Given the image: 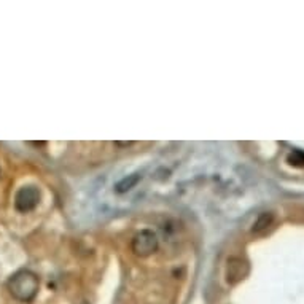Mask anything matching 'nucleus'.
<instances>
[{"label":"nucleus","instance_id":"f03ea898","mask_svg":"<svg viewBox=\"0 0 304 304\" xmlns=\"http://www.w3.org/2000/svg\"><path fill=\"white\" fill-rule=\"evenodd\" d=\"M39 202H40V191L39 188L32 185L23 187L15 196V207L20 212H23V214L34 210L39 206Z\"/></svg>","mask_w":304,"mask_h":304},{"label":"nucleus","instance_id":"0eeeda50","mask_svg":"<svg viewBox=\"0 0 304 304\" xmlns=\"http://www.w3.org/2000/svg\"><path fill=\"white\" fill-rule=\"evenodd\" d=\"M287 163L290 166H293V168H298V169L304 168V151H301V150L290 151L287 156Z\"/></svg>","mask_w":304,"mask_h":304},{"label":"nucleus","instance_id":"20e7f679","mask_svg":"<svg viewBox=\"0 0 304 304\" xmlns=\"http://www.w3.org/2000/svg\"><path fill=\"white\" fill-rule=\"evenodd\" d=\"M248 274V264L242 258H229L226 266V279L228 282L236 283L239 280L245 279Z\"/></svg>","mask_w":304,"mask_h":304},{"label":"nucleus","instance_id":"f257e3e1","mask_svg":"<svg viewBox=\"0 0 304 304\" xmlns=\"http://www.w3.org/2000/svg\"><path fill=\"white\" fill-rule=\"evenodd\" d=\"M39 287L40 280L32 271H20L8 280V291L12 293L15 299L21 302L32 301L35 294L39 293Z\"/></svg>","mask_w":304,"mask_h":304},{"label":"nucleus","instance_id":"7ed1b4c3","mask_svg":"<svg viewBox=\"0 0 304 304\" xmlns=\"http://www.w3.org/2000/svg\"><path fill=\"white\" fill-rule=\"evenodd\" d=\"M158 250V237L150 229H143L134 237L132 252L139 256H148Z\"/></svg>","mask_w":304,"mask_h":304},{"label":"nucleus","instance_id":"423d86ee","mask_svg":"<svg viewBox=\"0 0 304 304\" xmlns=\"http://www.w3.org/2000/svg\"><path fill=\"white\" fill-rule=\"evenodd\" d=\"M139 180H140L139 174H132V176H127L123 180H119L116 183L115 190H116V193H127L129 190H132L137 185V183H139Z\"/></svg>","mask_w":304,"mask_h":304},{"label":"nucleus","instance_id":"39448f33","mask_svg":"<svg viewBox=\"0 0 304 304\" xmlns=\"http://www.w3.org/2000/svg\"><path fill=\"white\" fill-rule=\"evenodd\" d=\"M272 223H274V214L272 212H264V214H261L260 217H258V220L255 222V225H253V233H263V231H266L269 226H272Z\"/></svg>","mask_w":304,"mask_h":304}]
</instances>
